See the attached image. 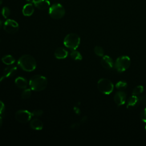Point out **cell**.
<instances>
[{
    "instance_id": "29",
    "label": "cell",
    "mask_w": 146,
    "mask_h": 146,
    "mask_svg": "<svg viewBox=\"0 0 146 146\" xmlns=\"http://www.w3.org/2000/svg\"><path fill=\"white\" fill-rule=\"evenodd\" d=\"M74 112H75L76 114H78V115H79V114L80 113V109H79L78 107H74Z\"/></svg>"
},
{
    "instance_id": "22",
    "label": "cell",
    "mask_w": 146,
    "mask_h": 146,
    "mask_svg": "<svg viewBox=\"0 0 146 146\" xmlns=\"http://www.w3.org/2000/svg\"><path fill=\"white\" fill-rule=\"evenodd\" d=\"M94 52L98 56H103L104 54L103 48L99 46H96L94 47Z\"/></svg>"
},
{
    "instance_id": "27",
    "label": "cell",
    "mask_w": 146,
    "mask_h": 146,
    "mask_svg": "<svg viewBox=\"0 0 146 146\" xmlns=\"http://www.w3.org/2000/svg\"><path fill=\"white\" fill-rule=\"evenodd\" d=\"M139 98L140 104H141L143 106L146 107V95L141 96Z\"/></svg>"
},
{
    "instance_id": "17",
    "label": "cell",
    "mask_w": 146,
    "mask_h": 146,
    "mask_svg": "<svg viewBox=\"0 0 146 146\" xmlns=\"http://www.w3.org/2000/svg\"><path fill=\"white\" fill-rule=\"evenodd\" d=\"M15 84L18 88L21 89H25L27 87L28 83L25 78L19 76L15 79Z\"/></svg>"
},
{
    "instance_id": "4",
    "label": "cell",
    "mask_w": 146,
    "mask_h": 146,
    "mask_svg": "<svg viewBox=\"0 0 146 146\" xmlns=\"http://www.w3.org/2000/svg\"><path fill=\"white\" fill-rule=\"evenodd\" d=\"M97 87L100 92L106 95L110 94L113 90V84L112 82L107 78L99 79L97 83Z\"/></svg>"
},
{
    "instance_id": "33",
    "label": "cell",
    "mask_w": 146,
    "mask_h": 146,
    "mask_svg": "<svg viewBox=\"0 0 146 146\" xmlns=\"http://www.w3.org/2000/svg\"><path fill=\"white\" fill-rule=\"evenodd\" d=\"M2 0H0V5L2 4Z\"/></svg>"
},
{
    "instance_id": "32",
    "label": "cell",
    "mask_w": 146,
    "mask_h": 146,
    "mask_svg": "<svg viewBox=\"0 0 146 146\" xmlns=\"http://www.w3.org/2000/svg\"><path fill=\"white\" fill-rule=\"evenodd\" d=\"M2 21L0 19V29H1V28L2 27Z\"/></svg>"
},
{
    "instance_id": "21",
    "label": "cell",
    "mask_w": 146,
    "mask_h": 146,
    "mask_svg": "<svg viewBox=\"0 0 146 146\" xmlns=\"http://www.w3.org/2000/svg\"><path fill=\"white\" fill-rule=\"evenodd\" d=\"M144 91V87L143 86H137L132 90V95L138 96L140 95Z\"/></svg>"
},
{
    "instance_id": "25",
    "label": "cell",
    "mask_w": 146,
    "mask_h": 146,
    "mask_svg": "<svg viewBox=\"0 0 146 146\" xmlns=\"http://www.w3.org/2000/svg\"><path fill=\"white\" fill-rule=\"evenodd\" d=\"M43 112L42 110L36 109V110H34V111H33V112H31V115H32V116L40 117V116L42 115Z\"/></svg>"
},
{
    "instance_id": "34",
    "label": "cell",
    "mask_w": 146,
    "mask_h": 146,
    "mask_svg": "<svg viewBox=\"0 0 146 146\" xmlns=\"http://www.w3.org/2000/svg\"><path fill=\"white\" fill-rule=\"evenodd\" d=\"M145 131H146V125H145Z\"/></svg>"
},
{
    "instance_id": "19",
    "label": "cell",
    "mask_w": 146,
    "mask_h": 146,
    "mask_svg": "<svg viewBox=\"0 0 146 146\" xmlns=\"http://www.w3.org/2000/svg\"><path fill=\"white\" fill-rule=\"evenodd\" d=\"M70 56L75 60H81L82 56L81 54L76 50H72L70 52Z\"/></svg>"
},
{
    "instance_id": "12",
    "label": "cell",
    "mask_w": 146,
    "mask_h": 146,
    "mask_svg": "<svg viewBox=\"0 0 146 146\" xmlns=\"http://www.w3.org/2000/svg\"><path fill=\"white\" fill-rule=\"evenodd\" d=\"M100 62L102 66L106 69H111L114 66V63L112 59L108 55H104L102 56Z\"/></svg>"
},
{
    "instance_id": "28",
    "label": "cell",
    "mask_w": 146,
    "mask_h": 146,
    "mask_svg": "<svg viewBox=\"0 0 146 146\" xmlns=\"http://www.w3.org/2000/svg\"><path fill=\"white\" fill-rule=\"evenodd\" d=\"M5 104L4 103L0 100V116L2 115L5 111Z\"/></svg>"
},
{
    "instance_id": "16",
    "label": "cell",
    "mask_w": 146,
    "mask_h": 146,
    "mask_svg": "<svg viewBox=\"0 0 146 146\" xmlns=\"http://www.w3.org/2000/svg\"><path fill=\"white\" fill-rule=\"evenodd\" d=\"M30 125L32 129L35 130H41L43 127L42 121L38 119H33L30 123Z\"/></svg>"
},
{
    "instance_id": "20",
    "label": "cell",
    "mask_w": 146,
    "mask_h": 146,
    "mask_svg": "<svg viewBox=\"0 0 146 146\" xmlns=\"http://www.w3.org/2000/svg\"><path fill=\"white\" fill-rule=\"evenodd\" d=\"M115 87L119 90H120V91L124 90L127 88V83L125 81L120 80L116 83V84H115Z\"/></svg>"
},
{
    "instance_id": "9",
    "label": "cell",
    "mask_w": 146,
    "mask_h": 146,
    "mask_svg": "<svg viewBox=\"0 0 146 146\" xmlns=\"http://www.w3.org/2000/svg\"><path fill=\"white\" fill-rule=\"evenodd\" d=\"M26 1L34 4L36 7L40 10H46L50 6V3L48 0H26Z\"/></svg>"
},
{
    "instance_id": "26",
    "label": "cell",
    "mask_w": 146,
    "mask_h": 146,
    "mask_svg": "<svg viewBox=\"0 0 146 146\" xmlns=\"http://www.w3.org/2000/svg\"><path fill=\"white\" fill-rule=\"evenodd\" d=\"M140 118L143 121L146 123V107L141 111Z\"/></svg>"
},
{
    "instance_id": "7",
    "label": "cell",
    "mask_w": 146,
    "mask_h": 146,
    "mask_svg": "<svg viewBox=\"0 0 146 146\" xmlns=\"http://www.w3.org/2000/svg\"><path fill=\"white\" fill-rule=\"evenodd\" d=\"M4 30L9 34H14L19 29L18 23L14 20L7 19L3 24Z\"/></svg>"
},
{
    "instance_id": "14",
    "label": "cell",
    "mask_w": 146,
    "mask_h": 146,
    "mask_svg": "<svg viewBox=\"0 0 146 146\" xmlns=\"http://www.w3.org/2000/svg\"><path fill=\"white\" fill-rule=\"evenodd\" d=\"M68 55V52L63 47L57 48L54 52V56L56 59H62L66 58Z\"/></svg>"
},
{
    "instance_id": "3",
    "label": "cell",
    "mask_w": 146,
    "mask_h": 146,
    "mask_svg": "<svg viewBox=\"0 0 146 146\" xmlns=\"http://www.w3.org/2000/svg\"><path fill=\"white\" fill-rule=\"evenodd\" d=\"M80 42V38L78 35L75 33H70L67 34L63 40L64 45L69 49L76 50Z\"/></svg>"
},
{
    "instance_id": "1",
    "label": "cell",
    "mask_w": 146,
    "mask_h": 146,
    "mask_svg": "<svg viewBox=\"0 0 146 146\" xmlns=\"http://www.w3.org/2000/svg\"><path fill=\"white\" fill-rule=\"evenodd\" d=\"M18 65L24 71L31 72L34 71L36 66V61L33 56L26 54L21 56L18 60Z\"/></svg>"
},
{
    "instance_id": "23",
    "label": "cell",
    "mask_w": 146,
    "mask_h": 146,
    "mask_svg": "<svg viewBox=\"0 0 146 146\" xmlns=\"http://www.w3.org/2000/svg\"><path fill=\"white\" fill-rule=\"evenodd\" d=\"M31 95V92L30 89H25L21 94V98L23 99H27L30 97Z\"/></svg>"
},
{
    "instance_id": "6",
    "label": "cell",
    "mask_w": 146,
    "mask_h": 146,
    "mask_svg": "<svg viewBox=\"0 0 146 146\" xmlns=\"http://www.w3.org/2000/svg\"><path fill=\"white\" fill-rule=\"evenodd\" d=\"M50 16L55 19H59L63 18L65 14V10L60 3H54L50 6L48 9Z\"/></svg>"
},
{
    "instance_id": "13",
    "label": "cell",
    "mask_w": 146,
    "mask_h": 146,
    "mask_svg": "<svg viewBox=\"0 0 146 146\" xmlns=\"http://www.w3.org/2000/svg\"><path fill=\"white\" fill-rule=\"evenodd\" d=\"M139 104H140L139 98L136 95H132L128 99L127 103V108H133L137 106V105H139Z\"/></svg>"
},
{
    "instance_id": "15",
    "label": "cell",
    "mask_w": 146,
    "mask_h": 146,
    "mask_svg": "<svg viewBox=\"0 0 146 146\" xmlns=\"http://www.w3.org/2000/svg\"><path fill=\"white\" fill-rule=\"evenodd\" d=\"M34 11V8L32 3H29L23 6L22 9V13L25 16H31Z\"/></svg>"
},
{
    "instance_id": "5",
    "label": "cell",
    "mask_w": 146,
    "mask_h": 146,
    "mask_svg": "<svg viewBox=\"0 0 146 146\" xmlns=\"http://www.w3.org/2000/svg\"><path fill=\"white\" fill-rule=\"evenodd\" d=\"M131 64V59L128 56L123 55L118 57L115 63L114 67L119 72H122L129 68Z\"/></svg>"
},
{
    "instance_id": "24",
    "label": "cell",
    "mask_w": 146,
    "mask_h": 146,
    "mask_svg": "<svg viewBox=\"0 0 146 146\" xmlns=\"http://www.w3.org/2000/svg\"><path fill=\"white\" fill-rule=\"evenodd\" d=\"M1 14L5 18H7L10 14V10L7 7H3L2 9Z\"/></svg>"
},
{
    "instance_id": "10",
    "label": "cell",
    "mask_w": 146,
    "mask_h": 146,
    "mask_svg": "<svg viewBox=\"0 0 146 146\" xmlns=\"http://www.w3.org/2000/svg\"><path fill=\"white\" fill-rule=\"evenodd\" d=\"M17 70V68L15 66H9L5 68L3 72V75L0 77V83L6 78H9L14 75Z\"/></svg>"
},
{
    "instance_id": "11",
    "label": "cell",
    "mask_w": 146,
    "mask_h": 146,
    "mask_svg": "<svg viewBox=\"0 0 146 146\" xmlns=\"http://www.w3.org/2000/svg\"><path fill=\"white\" fill-rule=\"evenodd\" d=\"M114 102L116 104L117 106H121L123 105L127 99V95L126 94L121 91H117L115 93L114 97H113Z\"/></svg>"
},
{
    "instance_id": "2",
    "label": "cell",
    "mask_w": 146,
    "mask_h": 146,
    "mask_svg": "<svg viewBox=\"0 0 146 146\" xmlns=\"http://www.w3.org/2000/svg\"><path fill=\"white\" fill-rule=\"evenodd\" d=\"M29 84L32 90L41 91L46 88L47 86V80L46 77L43 76L35 75L30 78Z\"/></svg>"
},
{
    "instance_id": "18",
    "label": "cell",
    "mask_w": 146,
    "mask_h": 146,
    "mask_svg": "<svg viewBox=\"0 0 146 146\" xmlns=\"http://www.w3.org/2000/svg\"><path fill=\"white\" fill-rule=\"evenodd\" d=\"M2 61L6 65H11L15 62V60L13 56L10 55H6L2 58Z\"/></svg>"
},
{
    "instance_id": "31",
    "label": "cell",
    "mask_w": 146,
    "mask_h": 146,
    "mask_svg": "<svg viewBox=\"0 0 146 146\" xmlns=\"http://www.w3.org/2000/svg\"><path fill=\"white\" fill-rule=\"evenodd\" d=\"M2 125V119L1 116H0V128L1 127Z\"/></svg>"
},
{
    "instance_id": "30",
    "label": "cell",
    "mask_w": 146,
    "mask_h": 146,
    "mask_svg": "<svg viewBox=\"0 0 146 146\" xmlns=\"http://www.w3.org/2000/svg\"><path fill=\"white\" fill-rule=\"evenodd\" d=\"M79 126V124L78 123H74L71 125V128H76Z\"/></svg>"
},
{
    "instance_id": "8",
    "label": "cell",
    "mask_w": 146,
    "mask_h": 146,
    "mask_svg": "<svg viewBox=\"0 0 146 146\" xmlns=\"http://www.w3.org/2000/svg\"><path fill=\"white\" fill-rule=\"evenodd\" d=\"M15 117L16 120L21 123H26L30 120L32 117L31 112L27 110H19L16 112Z\"/></svg>"
}]
</instances>
